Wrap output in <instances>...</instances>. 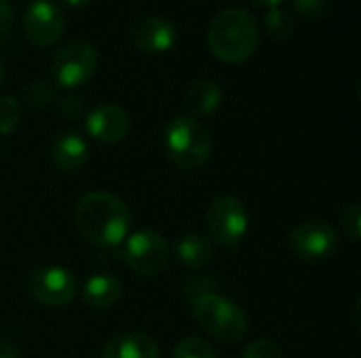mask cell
<instances>
[{
	"label": "cell",
	"instance_id": "cell-17",
	"mask_svg": "<svg viewBox=\"0 0 361 358\" xmlns=\"http://www.w3.org/2000/svg\"><path fill=\"white\" fill-rule=\"evenodd\" d=\"M178 260L188 266V268H201L212 262L214 257V247L212 243L201 236V234H186L178 241L176 245Z\"/></svg>",
	"mask_w": 361,
	"mask_h": 358
},
{
	"label": "cell",
	"instance_id": "cell-23",
	"mask_svg": "<svg viewBox=\"0 0 361 358\" xmlns=\"http://www.w3.org/2000/svg\"><path fill=\"white\" fill-rule=\"evenodd\" d=\"M243 358H283L281 348L271 340H256L245 348Z\"/></svg>",
	"mask_w": 361,
	"mask_h": 358
},
{
	"label": "cell",
	"instance_id": "cell-1",
	"mask_svg": "<svg viewBox=\"0 0 361 358\" xmlns=\"http://www.w3.org/2000/svg\"><path fill=\"white\" fill-rule=\"evenodd\" d=\"M78 232L102 247H116L129 232V209L110 192H89L74 207Z\"/></svg>",
	"mask_w": 361,
	"mask_h": 358
},
{
	"label": "cell",
	"instance_id": "cell-20",
	"mask_svg": "<svg viewBox=\"0 0 361 358\" xmlns=\"http://www.w3.org/2000/svg\"><path fill=\"white\" fill-rule=\"evenodd\" d=\"M23 97H25V101H27L32 108H44L47 103L53 101L55 89H53V84L47 82V80H32V82L25 87Z\"/></svg>",
	"mask_w": 361,
	"mask_h": 358
},
{
	"label": "cell",
	"instance_id": "cell-3",
	"mask_svg": "<svg viewBox=\"0 0 361 358\" xmlns=\"http://www.w3.org/2000/svg\"><path fill=\"white\" fill-rule=\"evenodd\" d=\"M190 310L197 325L220 342H237L247 331V319L243 310L228 298L205 291L190 300Z\"/></svg>",
	"mask_w": 361,
	"mask_h": 358
},
{
	"label": "cell",
	"instance_id": "cell-9",
	"mask_svg": "<svg viewBox=\"0 0 361 358\" xmlns=\"http://www.w3.org/2000/svg\"><path fill=\"white\" fill-rule=\"evenodd\" d=\"M30 295L49 308L66 306L76 293V279L59 266H44L30 274L27 279Z\"/></svg>",
	"mask_w": 361,
	"mask_h": 358
},
{
	"label": "cell",
	"instance_id": "cell-25",
	"mask_svg": "<svg viewBox=\"0 0 361 358\" xmlns=\"http://www.w3.org/2000/svg\"><path fill=\"white\" fill-rule=\"evenodd\" d=\"M82 108H85V101H82V97H78V95H63L61 99H59V112H61V116L66 118V120H74V118H78L80 114H82Z\"/></svg>",
	"mask_w": 361,
	"mask_h": 358
},
{
	"label": "cell",
	"instance_id": "cell-15",
	"mask_svg": "<svg viewBox=\"0 0 361 358\" xmlns=\"http://www.w3.org/2000/svg\"><path fill=\"white\" fill-rule=\"evenodd\" d=\"M220 101H222L220 87L207 78L192 80L184 93V106L190 112L188 116H192V118L195 116H207V114L216 112Z\"/></svg>",
	"mask_w": 361,
	"mask_h": 358
},
{
	"label": "cell",
	"instance_id": "cell-5",
	"mask_svg": "<svg viewBox=\"0 0 361 358\" xmlns=\"http://www.w3.org/2000/svg\"><path fill=\"white\" fill-rule=\"evenodd\" d=\"M205 224L209 236L218 245L235 249L247 232V211L239 198L222 194L212 200L205 215Z\"/></svg>",
	"mask_w": 361,
	"mask_h": 358
},
{
	"label": "cell",
	"instance_id": "cell-24",
	"mask_svg": "<svg viewBox=\"0 0 361 358\" xmlns=\"http://www.w3.org/2000/svg\"><path fill=\"white\" fill-rule=\"evenodd\" d=\"M292 4L300 15L309 19L324 17L330 11V0H292Z\"/></svg>",
	"mask_w": 361,
	"mask_h": 358
},
{
	"label": "cell",
	"instance_id": "cell-14",
	"mask_svg": "<svg viewBox=\"0 0 361 358\" xmlns=\"http://www.w3.org/2000/svg\"><path fill=\"white\" fill-rule=\"evenodd\" d=\"M89 156V146L82 139V135H78L76 131H66L61 133L53 146H51V160L57 169L61 171H78Z\"/></svg>",
	"mask_w": 361,
	"mask_h": 358
},
{
	"label": "cell",
	"instance_id": "cell-30",
	"mask_svg": "<svg viewBox=\"0 0 361 358\" xmlns=\"http://www.w3.org/2000/svg\"><path fill=\"white\" fill-rule=\"evenodd\" d=\"M2 80H4V63L0 61V84H2Z\"/></svg>",
	"mask_w": 361,
	"mask_h": 358
},
{
	"label": "cell",
	"instance_id": "cell-12",
	"mask_svg": "<svg viewBox=\"0 0 361 358\" xmlns=\"http://www.w3.org/2000/svg\"><path fill=\"white\" fill-rule=\"evenodd\" d=\"M131 38H133V44L146 53H163L173 46L176 27L167 19L150 15V17H142L140 21H135L131 30Z\"/></svg>",
	"mask_w": 361,
	"mask_h": 358
},
{
	"label": "cell",
	"instance_id": "cell-16",
	"mask_svg": "<svg viewBox=\"0 0 361 358\" xmlns=\"http://www.w3.org/2000/svg\"><path fill=\"white\" fill-rule=\"evenodd\" d=\"M118 298H121V283L112 276H104V274L93 276L82 287L85 304L91 308H97V310L114 306L118 302Z\"/></svg>",
	"mask_w": 361,
	"mask_h": 358
},
{
	"label": "cell",
	"instance_id": "cell-28",
	"mask_svg": "<svg viewBox=\"0 0 361 358\" xmlns=\"http://www.w3.org/2000/svg\"><path fill=\"white\" fill-rule=\"evenodd\" d=\"M254 2H256V4H262V6H269V8H271V6H277L281 0H254Z\"/></svg>",
	"mask_w": 361,
	"mask_h": 358
},
{
	"label": "cell",
	"instance_id": "cell-18",
	"mask_svg": "<svg viewBox=\"0 0 361 358\" xmlns=\"http://www.w3.org/2000/svg\"><path fill=\"white\" fill-rule=\"evenodd\" d=\"M173 358H218L216 350L203 338L188 335L180 340L173 348Z\"/></svg>",
	"mask_w": 361,
	"mask_h": 358
},
{
	"label": "cell",
	"instance_id": "cell-26",
	"mask_svg": "<svg viewBox=\"0 0 361 358\" xmlns=\"http://www.w3.org/2000/svg\"><path fill=\"white\" fill-rule=\"evenodd\" d=\"M13 25V8L6 0H0V40L11 32Z\"/></svg>",
	"mask_w": 361,
	"mask_h": 358
},
{
	"label": "cell",
	"instance_id": "cell-10",
	"mask_svg": "<svg viewBox=\"0 0 361 358\" xmlns=\"http://www.w3.org/2000/svg\"><path fill=\"white\" fill-rule=\"evenodd\" d=\"M63 13L53 0H34L23 15V32L38 46L57 42V38L63 34Z\"/></svg>",
	"mask_w": 361,
	"mask_h": 358
},
{
	"label": "cell",
	"instance_id": "cell-21",
	"mask_svg": "<svg viewBox=\"0 0 361 358\" xmlns=\"http://www.w3.org/2000/svg\"><path fill=\"white\" fill-rule=\"evenodd\" d=\"M19 103L15 97H0V135H11L19 124Z\"/></svg>",
	"mask_w": 361,
	"mask_h": 358
},
{
	"label": "cell",
	"instance_id": "cell-27",
	"mask_svg": "<svg viewBox=\"0 0 361 358\" xmlns=\"http://www.w3.org/2000/svg\"><path fill=\"white\" fill-rule=\"evenodd\" d=\"M0 358H21V352L15 344L0 340Z\"/></svg>",
	"mask_w": 361,
	"mask_h": 358
},
{
	"label": "cell",
	"instance_id": "cell-11",
	"mask_svg": "<svg viewBox=\"0 0 361 358\" xmlns=\"http://www.w3.org/2000/svg\"><path fill=\"white\" fill-rule=\"evenodd\" d=\"M87 131L102 143H116L129 131V114L116 103H104L89 112Z\"/></svg>",
	"mask_w": 361,
	"mask_h": 358
},
{
	"label": "cell",
	"instance_id": "cell-2",
	"mask_svg": "<svg viewBox=\"0 0 361 358\" xmlns=\"http://www.w3.org/2000/svg\"><path fill=\"white\" fill-rule=\"evenodd\" d=\"M207 40L218 59L226 63H241L256 53L260 27L252 13L241 6H228L212 19Z\"/></svg>",
	"mask_w": 361,
	"mask_h": 358
},
{
	"label": "cell",
	"instance_id": "cell-7",
	"mask_svg": "<svg viewBox=\"0 0 361 358\" xmlns=\"http://www.w3.org/2000/svg\"><path fill=\"white\" fill-rule=\"evenodd\" d=\"M125 262L142 276L161 274L169 264V245L154 230L135 232L125 243Z\"/></svg>",
	"mask_w": 361,
	"mask_h": 358
},
{
	"label": "cell",
	"instance_id": "cell-22",
	"mask_svg": "<svg viewBox=\"0 0 361 358\" xmlns=\"http://www.w3.org/2000/svg\"><path fill=\"white\" fill-rule=\"evenodd\" d=\"M343 228H345V234L357 243L361 236V207L357 203H351L345 213H343Z\"/></svg>",
	"mask_w": 361,
	"mask_h": 358
},
{
	"label": "cell",
	"instance_id": "cell-4",
	"mask_svg": "<svg viewBox=\"0 0 361 358\" xmlns=\"http://www.w3.org/2000/svg\"><path fill=\"white\" fill-rule=\"evenodd\" d=\"M165 146L169 160L184 171L201 169L212 152V139L207 129L188 114L171 118L165 129Z\"/></svg>",
	"mask_w": 361,
	"mask_h": 358
},
{
	"label": "cell",
	"instance_id": "cell-19",
	"mask_svg": "<svg viewBox=\"0 0 361 358\" xmlns=\"http://www.w3.org/2000/svg\"><path fill=\"white\" fill-rule=\"evenodd\" d=\"M264 25L269 30V34L277 40H286L292 36L294 32V25H292V19L286 11H281L279 6H271L269 13H267V19H264Z\"/></svg>",
	"mask_w": 361,
	"mask_h": 358
},
{
	"label": "cell",
	"instance_id": "cell-29",
	"mask_svg": "<svg viewBox=\"0 0 361 358\" xmlns=\"http://www.w3.org/2000/svg\"><path fill=\"white\" fill-rule=\"evenodd\" d=\"M63 4H68V6H82L87 0H61Z\"/></svg>",
	"mask_w": 361,
	"mask_h": 358
},
{
	"label": "cell",
	"instance_id": "cell-8",
	"mask_svg": "<svg viewBox=\"0 0 361 358\" xmlns=\"http://www.w3.org/2000/svg\"><path fill=\"white\" fill-rule=\"evenodd\" d=\"M288 245L300 260H326L338 249V232L324 219H309L292 228Z\"/></svg>",
	"mask_w": 361,
	"mask_h": 358
},
{
	"label": "cell",
	"instance_id": "cell-6",
	"mask_svg": "<svg viewBox=\"0 0 361 358\" xmlns=\"http://www.w3.org/2000/svg\"><path fill=\"white\" fill-rule=\"evenodd\" d=\"M97 65V51L87 40H72L63 44L51 61V72L57 84L74 89L91 78Z\"/></svg>",
	"mask_w": 361,
	"mask_h": 358
},
{
	"label": "cell",
	"instance_id": "cell-13",
	"mask_svg": "<svg viewBox=\"0 0 361 358\" xmlns=\"http://www.w3.org/2000/svg\"><path fill=\"white\" fill-rule=\"evenodd\" d=\"M159 344L144 333H118L102 350V358H159Z\"/></svg>",
	"mask_w": 361,
	"mask_h": 358
}]
</instances>
